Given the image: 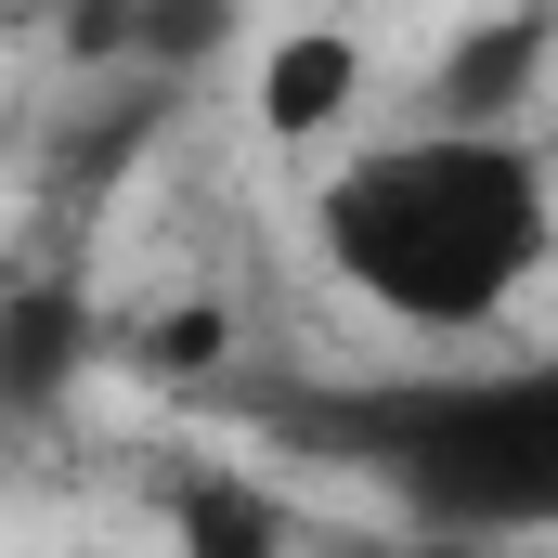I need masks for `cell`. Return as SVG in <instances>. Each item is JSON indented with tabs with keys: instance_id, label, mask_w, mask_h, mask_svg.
Wrapping results in <instances>:
<instances>
[{
	"instance_id": "3957f363",
	"label": "cell",
	"mask_w": 558,
	"mask_h": 558,
	"mask_svg": "<svg viewBox=\"0 0 558 558\" xmlns=\"http://www.w3.org/2000/svg\"><path fill=\"white\" fill-rule=\"evenodd\" d=\"M377 105V52H364V26H286V39H260V78H247V118H260V143H351V118Z\"/></svg>"
},
{
	"instance_id": "5b68a950",
	"label": "cell",
	"mask_w": 558,
	"mask_h": 558,
	"mask_svg": "<svg viewBox=\"0 0 558 558\" xmlns=\"http://www.w3.org/2000/svg\"><path fill=\"white\" fill-rule=\"evenodd\" d=\"M169 558H286V507L247 468H195L169 494Z\"/></svg>"
},
{
	"instance_id": "277c9868",
	"label": "cell",
	"mask_w": 558,
	"mask_h": 558,
	"mask_svg": "<svg viewBox=\"0 0 558 558\" xmlns=\"http://www.w3.org/2000/svg\"><path fill=\"white\" fill-rule=\"evenodd\" d=\"M533 78H546V13H481L428 65V131H520Z\"/></svg>"
},
{
	"instance_id": "7a4b0ae2",
	"label": "cell",
	"mask_w": 558,
	"mask_h": 558,
	"mask_svg": "<svg viewBox=\"0 0 558 558\" xmlns=\"http://www.w3.org/2000/svg\"><path fill=\"white\" fill-rule=\"evenodd\" d=\"M325 441L364 481H390L441 546H546L558 533V351L325 403Z\"/></svg>"
},
{
	"instance_id": "6da1fadb",
	"label": "cell",
	"mask_w": 558,
	"mask_h": 558,
	"mask_svg": "<svg viewBox=\"0 0 558 558\" xmlns=\"http://www.w3.org/2000/svg\"><path fill=\"white\" fill-rule=\"evenodd\" d=\"M312 247L403 338H494L558 247V195L520 131H403L312 182Z\"/></svg>"
},
{
	"instance_id": "8992f818",
	"label": "cell",
	"mask_w": 558,
	"mask_h": 558,
	"mask_svg": "<svg viewBox=\"0 0 558 558\" xmlns=\"http://www.w3.org/2000/svg\"><path fill=\"white\" fill-rule=\"evenodd\" d=\"M441 558H558V546H441Z\"/></svg>"
}]
</instances>
